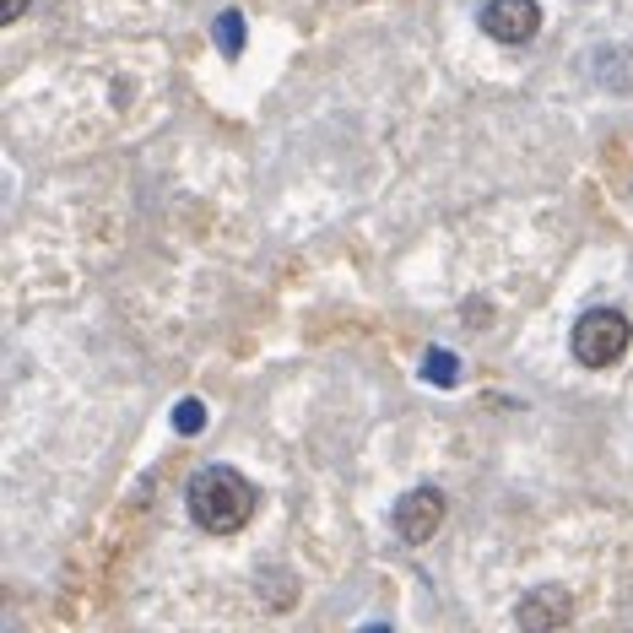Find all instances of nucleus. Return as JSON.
<instances>
[{"mask_svg": "<svg viewBox=\"0 0 633 633\" xmlns=\"http://www.w3.org/2000/svg\"><path fill=\"white\" fill-rule=\"evenodd\" d=\"M184 503H190V520H195L200 531H211V536H233V531H244V525L255 520L260 492H255L249 476L233 472V466H206V472L190 476Z\"/></svg>", "mask_w": 633, "mask_h": 633, "instance_id": "f257e3e1", "label": "nucleus"}, {"mask_svg": "<svg viewBox=\"0 0 633 633\" xmlns=\"http://www.w3.org/2000/svg\"><path fill=\"white\" fill-rule=\"evenodd\" d=\"M629 336H633V325L623 309H591L569 330V346H574V357L585 368H612L629 352Z\"/></svg>", "mask_w": 633, "mask_h": 633, "instance_id": "f03ea898", "label": "nucleus"}, {"mask_svg": "<svg viewBox=\"0 0 633 633\" xmlns=\"http://www.w3.org/2000/svg\"><path fill=\"white\" fill-rule=\"evenodd\" d=\"M439 525H445V492H439V487H412V492L395 503V531H401V541L423 547V541H434Z\"/></svg>", "mask_w": 633, "mask_h": 633, "instance_id": "7ed1b4c3", "label": "nucleus"}, {"mask_svg": "<svg viewBox=\"0 0 633 633\" xmlns=\"http://www.w3.org/2000/svg\"><path fill=\"white\" fill-rule=\"evenodd\" d=\"M536 27H541L536 0H487V11H482V33L498 44H531Z\"/></svg>", "mask_w": 633, "mask_h": 633, "instance_id": "20e7f679", "label": "nucleus"}, {"mask_svg": "<svg viewBox=\"0 0 633 633\" xmlns=\"http://www.w3.org/2000/svg\"><path fill=\"white\" fill-rule=\"evenodd\" d=\"M569 596L558 591V585H547V591H536V596H525L520 601V629H558V623H569Z\"/></svg>", "mask_w": 633, "mask_h": 633, "instance_id": "39448f33", "label": "nucleus"}, {"mask_svg": "<svg viewBox=\"0 0 633 633\" xmlns=\"http://www.w3.org/2000/svg\"><path fill=\"white\" fill-rule=\"evenodd\" d=\"M217 38H222V54L239 60L244 54V11H222L217 16Z\"/></svg>", "mask_w": 633, "mask_h": 633, "instance_id": "423d86ee", "label": "nucleus"}, {"mask_svg": "<svg viewBox=\"0 0 633 633\" xmlns=\"http://www.w3.org/2000/svg\"><path fill=\"white\" fill-rule=\"evenodd\" d=\"M455 368H461V363H455V352H445V346H439V352H428V379H434V385H445V390H450V385L461 379Z\"/></svg>", "mask_w": 633, "mask_h": 633, "instance_id": "0eeeda50", "label": "nucleus"}, {"mask_svg": "<svg viewBox=\"0 0 633 633\" xmlns=\"http://www.w3.org/2000/svg\"><path fill=\"white\" fill-rule=\"evenodd\" d=\"M173 428H179V434H200V428H206V406H200V401H179Z\"/></svg>", "mask_w": 633, "mask_h": 633, "instance_id": "6e6552de", "label": "nucleus"}, {"mask_svg": "<svg viewBox=\"0 0 633 633\" xmlns=\"http://www.w3.org/2000/svg\"><path fill=\"white\" fill-rule=\"evenodd\" d=\"M22 11H27V0H0V22H5V27H11Z\"/></svg>", "mask_w": 633, "mask_h": 633, "instance_id": "1a4fd4ad", "label": "nucleus"}]
</instances>
